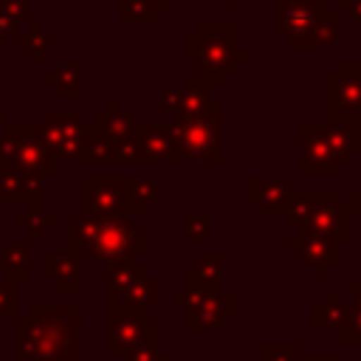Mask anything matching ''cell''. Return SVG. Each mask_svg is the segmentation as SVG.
<instances>
[{"label": "cell", "mask_w": 361, "mask_h": 361, "mask_svg": "<svg viewBox=\"0 0 361 361\" xmlns=\"http://www.w3.org/2000/svg\"><path fill=\"white\" fill-rule=\"evenodd\" d=\"M82 305H31L17 319V361H82Z\"/></svg>", "instance_id": "1"}, {"label": "cell", "mask_w": 361, "mask_h": 361, "mask_svg": "<svg viewBox=\"0 0 361 361\" xmlns=\"http://www.w3.org/2000/svg\"><path fill=\"white\" fill-rule=\"evenodd\" d=\"M68 243L79 245L93 262L110 268L135 262V257L147 251V228L127 214L76 212L68 217Z\"/></svg>", "instance_id": "2"}, {"label": "cell", "mask_w": 361, "mask_h": 361, "mask_svg": "<svg viewBox=\"0 0 361 361\" xmlns=\"http://www.w3.org/2000/svg\"><path fill=\"white\" fill-rule=\"evenodd\" d=\"M183 59L192 73L206 85L220 87L240 62L251 59V48L237 42V23L231 20H197L183 37Z\"/></svg>", "instance_id": "3"}, {"label": "cell", "mask_w": 361, "mask_h": 361, "mask_svg": "<svg viewBox=\"0 0 361 361\" xmlns=\"http://www.w3.org/2000/svg\"><path fill=\"white\" fill-rule=\"evenodd\" d=\"M274 34L293 51L333 48L338 42V11L324 3H274Z\"/></svg>", "instance_id": "4"}, {"label": "cell", "mask_w": 361, "mask_h": 361, "mask_svg": "<svg viewBox=\"0 0 361 361\" xmlns=\"http://www.w3.org/2000/svg\"><path fill=\"white\" fill-rule=\"evenodd\" d=\"M0 166L48 180L56 172V158L37 124H6L0 133Z\"/></svg>", "instance_id": "5"}, {"label": "cell", "mask_w": 361, "mask_h": 361, "mask_svg": "<svg viewBox=\"0 0 361 361\" xmlns=\"http://www.w3.org/2000/svg\"><path fill=\"white\" fill-rule=\"evenodd\" d=\"M169 130L186 161L223 164V102L203 116H172Z\"/></svg>", "instance_id": "6"}, {"label": "cell", "mask_w": 361, "mask_h": 361, "mask_svg": "<svg viewBox=\"0 0 361 361\" xmlns=\"http://www.w3.org/2000/svg\"><path fill=\"white\" fill-rule=\"evenodd\" d=\"M169 302L183 310V330L189 333H209L220 330L228 319L237 316V293L220 290V293H186V290H172Z\"/></svg>", "instance_id": "7"}, {"label": "cell", "mask_w": 361, "mask_h": 361, "mask_svg": "<svg viewBox=\"0 0 361 361\" xmlns=\"http://www.w3.org/2000/svg\"><path fill=\"white\" fill-rule=\"evenodd\" d=\"M324 116H361V59H338L324 76Z\"/></svg>", "instance_id": "8"}, {"label": "cell", "mask_w": 361, "mask_h": 361, "mask_svg": "<svg viewBox=\"0 0 361 361\" xmlns=\"http://www.w3.org/2000/svg\"><path fill=\"white\" fill-rule=\"evenodd\" d=\"M39 133L51 147L56 161H76L85 138V118L82 110H48L39 118Z\"/></svg>", "instance_id": "9"}, {"label": "cell", "mask_w": 361, "mask_h": 361, "mask_svg": "<svg viewBox=\"0 0 361 361\" xmlns=\"http://www.w3.org/2000/svg\"><path fill=\"white\" fill-rule=\"evenodd\" d=\"M302 231L324 234V237H333L338 243L353 240V214H350L347 200H341V195L336 189H322V195L313 203Z\"/></svg>", "instance_id": "10"}, {"label": "cell", "mask_w": 361, "mask_h": 361, "mask_svg": "<svg viewBox=\"0 0 361 361\" xmlns=\"http://www.w3.org/2000/svg\"><path fill=\"white\" fill-rule=\"evenodd\" d=\"M220 99H214V87L206 85L192 71L183 76L180 85H164L161 87V110L172 116H203L209 113Z\"/></svg>", "instance_id": "11"}, {"label": "cell", "mask_w": 361, "mask_h": 361, "mask_svg": "<svg viewBox=\"0 0 361 361\" xmlns=\"http://www.w3.org/2000/svg\"><path fill=\"white\" fill-rule=\"evenodd\" d=\"M285 251L290 257H296V262L313 279H324V274L341 262V243L333 237H324V234L299 231V237H290L285 243Z\"/></svg>", "instance_id": "12"}, {"label": "cell", "mask_w": 361, "mask_h": 361, "mask_svg": "<svg viewBox=\"0 0 361 361\" xmlns=\"http://www.w3.org/2000/svg\"><path fill=\"white\" fill-rule=\"evenodd\" d=\"M79 212L124 214V175H82Z\"/></svg>", "instance_id": "13"}, {"label": "cell", "mask_w": 361, "mask_h": 361, "mask_svg": "<svg viewBox=\"0 0 361 361\" xmlns=\"http://www.w3.org/2000/svg\"><path fill=\"white\" fill-rule=\"evenodd\" d=\"M319 133L338 169L353 164L355 152H361V116H324Z\"/></svg>", "instance_id": "14"}, {"label": "cell", "mask_w": 361, "mask_h": 361, "mask_svg": "<svg viewBox=\"0 0 361 361\" xmlns=\"http://www.w3.org/2000/svg\"><path fill=\"white\" fill-rule=\"evenodd\" d=\"M338 172L341 169L333 161V155L319 133V124H302L299 127V175L327 180V178H338Z\"/></svg>", "instance_id": "15"}, {"label": "cell", "mask_w": 361, "mask_h": 361, "mask_svg": "<svg viewBox=\"0 0 361 361\" xmlns=\"http://www.w3.org/2000/svg\"><path fill=\"white\" fill-rule=\"evenodd\" d=\"M42 279L51 282L56 293H82V248L68 243L65 251H45Z\"/></svg>", "instance_id": "16"}, {"label": "cell", "mask_w": 361, "mask_h": 361, "mask_svg": "<svg viewBox=\"0 0 361 361\" xmlns=\"http://www.w3.org/2000/svg\"><path fill=\"white\" fill-rule=\"evenodd\" d=\"M147 319H149L147 313L127 310L121 305H107V330H104L107 355L110 358H118L124 350H130L135 344V338L144 333Z\"/></svg>", "instance_id": "17"}, {"label": "cell", "mask_w": 361, "mask_h": 361, "mask_svg": "<svg viewBox=\"0 0 361 361\" xmlns=\"http://www.w3.org/2000/svg\"><path fill=\"white\" fill-rule=\"evenodd\" d=\"M226 276H223V254L220 251H197L195 259L183 268V288L186 293H220L226 290Z\"/></svg>", "instance_id": "18"}, {"label": "cell", "mask_w": 361, "mask_h": 361, "mask_svg": "<svg viewBox=\"0 0 361 361\" xmlns=\"http://www.w3.org/2000/svg\"><path fill=\"white\" fill-rule=\"evenodd\" d=\"M0 203H25L31 214H45V189L37 175L0 166Z\"/></svg>", "instance_id": "19"}, {"label": "cell", "mask_w": 361, "mask_h": 361, "mask_svg": "<svg viewBox=\"0 0 361 361\" xmlns=\"http://www.w3.org/2000/svg\"><path fill=\"white\" fill-rule=\"evenodd\" d=\"M133 133L141 141V149H144L147 164H164V161H169L175 166L186 164V155L180 152V147H178L169 124H135Z\"/></svg>", "instance_id": "20"}, {"label": "cell", "mask_w": 361, "mask_h": 361, "mask_svg": "<svg viewBox=\"0 0 361 361\" xmlns=\"http://www.w3.org/2000/svg\"><path fill=\"white\" fill-rule=\"evenodd\" d=\"M290 197V186L279 175H251L248 178V200L259 206L265 217H282Z\"/></svg>", "instance_id": "21"}, {"label": "cell", "mask_w": 361, "mask_h": 361, "mask_svg": "<svg viewBox=\"0 0 361 361\" xmlns=\"http://www.w3.org/2000/svg\"><path fill=\"white\" fill-rule=\"evenodd\" d=\"M42 85L62 102H79L82 99V85H85L82 59H68V62H59L54 71H45Z\"/></svg>", "instance_id": "22"}, {"label": "cell", "mask_w": 361, "mask_h": 361, "mask_svg": "<svg viewBox=\"0 0 361 361\" xmlns=\"http://www.w3.org/2000/svg\"><path fill=\"white\" fill-rule=\"evenodd\" d=\"M161 200V183L149 175H124V214L138 217Z\"/></svg>", "instance_id": "23"}, {"label": "cell", "mask_w": 361, "mask_h": 361, "mask_svg": "<svg viewBox=\"0 0 361 361\" xmlns=\"http://www.w3.org/2000/svg\"><path fill=\"white\" fill-rule=\"evenodd\" d=\"M14 45H17L31 62H42V59L56 48V37L48 34V28H45L42 20H34V17H31V20L20 28V34L14 37Z\"/></svg>", "instance_id": "24"}, {"label": "cell", "mask_w": 361, "mask_h": 361, "mask_svg": "<svg viewBox=\"0 0 361 361\" xmlns=\"http://www.w3.org/2000/svg\"><path fill=\"white\" fill-rule=\"evenodd\" d=\"M344 313H347V305H344L341 293L336 288H330V290H324L322 302L313 305V310H310V330L313 333H327V330L336 333Z\"/></svg>", "instance_id": "25"}, {"label": "cell", "mask_w": 361, "mask_h": 361, "mask_svg": "<svg viewBox=\"0 0 361 361\" xmlns=\"http://www.w3.org/2000/svg\"><path fill=\"white\" fill-rule=\"evenodd\" d=\"M90 127H96L107 138H118V135H124V133H130L135 127V116L130 110H124L118 99H110L107 107H102V110L93 113Z\"/></svg>", "instance_id": "26"}, {"label": "cell", "mask_w": 361, "mask_h": 361, "mask_svg": "<svg viewBox=\"0 0 361 361\" xmlns=\"http://www.w3.org/2000/svg\"><path fill=\"white\" fill-rule=\"evenodd\" d=\"M0 271L14 282H23L31 276V240L28 237L0 245Z\"/></svg>", "instance_id": "27"}, {"label": "cell", "mask_w": 361, "mask_h": 361, "mask_svg": "<svg viewBox=\"0 0 361 361\" xmlns=\"http://www.w3.org/2000/svg\"><path fill=\"white\" fill-rule=\"evenodd\" d=\"M76 161L85 166H113V138H107L104 133L87 124Z\"/></svg>", "instance_id": "28"}, {"label": "cell", "mask_w": 361, "mask_h": 361, "mask_svg": "<svg viewBox=\"0 0 361 361\" xmlns=\"http://www.w3.org/2000/svg\"><path fill=\"white\" fill-rule=\"evenodd\" d=\"M141 276H147V268L141 262H118V265H110L107 274H104V288H107V302H116L121 299Z\"/></svg>", "instance_id": "29"}, {"label": "cell", "mask_w": 361, "mask_h": 361, "mask_svg": "<svg viewBox=\"0 0 361 361\" xmlns=\"http://www.w3.org/2000/svg\"><path fill=\"white\" fill-rule=\"evenodd\" d=\"M161 299V282L155 276H141L121 299L116 302H107V305H121L127 310H138V313H147L149 307H155Z\"/></svg>", "instance_id": "30"}, {"label": "cell", "mask_w": 361, "mask_h": 361, "mask_svg": "<svg viewBox=\"0 0 361 361\" xmlns=\"http://www.w3.org/2000/svg\"><path fill=\"white\" fill-rule=\"evenodd\" d=\"M161 355V322L155 316L147 319L144 333L135 338L130 350H124L116 361H155Z\"/></svg>", "instance_id": "31"}, {"label": "cell", "mask_w": 361, "mask_h": 361, "mask_svg": "<svg viewBox=\"0 0 361 361\" xmlns=\"http://www.w3.org/2000/svg\"><path fill=\"white\" fill-rule=\"evenodd\" d=\"M319 195H322V189H290V197H288V206H285V214H282V220L290 231H302V226H305L313 203L319 200Z\"/></svg>", "instance_id": "32"}, {"label": "cell", "mask_w": 361, "mask_h": 361, "mask_svg": "<svg viewBox=\"0 0 361 361\" xmlns=\"http://www.w3.org/2000/svg\"><path fill=\"white\" fill-rule=\"evenodd\" d=\"M144 164H147V158H144L141 141L133 130L113 138V166H144Z\"/></svg>", "instance_id": "33"}, {"label": "cell", "mask_w": 361, "mask_h": 361, "mask_svg": "<svg viewBox=\"0 0 361 361\" xmlns=\"http://www.w3.org/2000/svg\"><path fill=\"white\" fill-rule=\"evenodd\" d=\"M118 20L133 25H152L161 20V11L147 0H118Z\"/></svg>", "instance_id": "34"}, {"label": "cell", "mask_w": 361, "mask_h": 361, "mask_svg": "<svg viewBox=\"0 0 361 361\" xmlns=\"http://www.w3.org/2000/svg\"><path fill=\"white\" fill-rule=\"evenodd\" d=\"M302 344L299 341H262L259 344V361H302Z\"/></svg>", "instance_id": "35"}, {"label": "cell", "mask_w": 361, "mask_h": 361, "mask_svg": "<svg viewBox=\"0 0 361 361\" xmlns=\"http://www.w3.org/2000/svg\"><path fill=\"white\" fill-rule=\"evenodd\" d=\"M17 228L28 231V240H31V243H42V240L48 237V231H51V228H56V217H51V214H31V212H25V214H20V217H17Z\"/></svg>", "instance_id": "36"}, {"label": "cell", "mask_w": 361, "mask_h": 361, "mask_svg": "<svg viewBox=\"0 0 361 361\" xmlns=\"http://www.w3.org/2000/svg\"><path fill=\"white\" fill-rule=\"evenodd\" d=\"M338 344H361V307L347 305V313L336 330Z\"/></svg>", "instance_id": "37"}, {"label": "cell", "mask_w": 361, "mask_h": 361, "mask_svg": "<svg viewBox=\"0 0 361 361\" xmlns=\"http://www.w3.org/2000/svg\"><path fill=\"white\" fill-rule=\"evenodd\" d=\"M0 319H20V288L8 276H0Z\"/></svg>", "instance_id": "38"}, {"label": "cell", "mask_w": 361, "mask_h": 361, "mask_svg": "<svg viewBox=\"0 0 361 361\" xmlns=\"http://www.w3.org/2000/svg\"><path fill=\"white\" fill-rule=\"evenodd\" d=\"M209 237H212L209 214H186L183 217V240L186 243H206Z\"/></svg>", "instance_id": "39"}, {"label": "cell", "mask_w": 361, "mask_h": 361, "mask_svg": "<svg viewBox=\"0 0 361 361\" xmlns=\"http://www.w3.org/2000/svg\"><path fill=\"white\" fill-rule=\"evenodd\" d=\"M20 28H23V25H20V23H17V20H14V17L0 6V51H3V48H6L17 34H20Z\"/></svg>", "instance_id": "40"}, {"label": "cell", "mask_w": 361, "mask_h": 361, "mask_svg": "<svg viewBox=\"0 0 361 361\" xmlns=\"http://www.w3.org/2000/svg\"><path fill=\"white\" fill-rule=\"evenodd\" d=\"M336 11H347L355 25H361V0H336Z\"/></svg>", "instance_id": "41"}, {"label": "cell", "mask_w": 361, "mask_h": 361, "mask_svg": "<svg viewBox=\"0 0 361 361\" xmlns=\"http://www.w3.org/2000/svg\"><path fill=\"white\" fill-rule=\"evenodd\" d=\"M347 206H350V214L361 220V189H353L350 197H347Z\"/></svg>", "instance_id": "42"}, {"label": "cell", "mask_w": 361, "mask_h": 361, "mask_svg": "<svg viewBox=\"0 0 361 361\" xmlns=\"http://www.w3.org/2000/svg\"><path fill=\"white\" fill-rule=\"evenodd\" d=\"M350 299H353L355 307H361V276L350 279Z\"/></svg>", "instance_id": "43"}, {"label": "cell", "mask_w": 361, "mask_h": 361, "mask_svg": "<svg viewBox=\"0 0 361 361\" xmlns=\"http://www.w3.org/2000/svg\"><path fill=\"white\" fill-rule=\"evenodd\" d=\"M147 3H149V6H155V8H158V11H169V8H172V3H175V0H147Z\"/></svg>", "instance_id": "44"}, {"label": "cell", "mask_w": 361, "mask_h": 361, "mask_svg": "<svg viewBox=\"0 0 361 361\" xmlns=\"http://www.w3.org/2000/svg\"><path fill=\"white\" fill-rule=\"evenodd\" d=\"M302 361H338V355H302Z\"/></svg>", "instance_id": "45"}, {"label": "cell", "mask_w": 361, "mask_h": 361, "mask_svg": "<svg viewBox=\"0 0 361 361\" xmlns=\"http://www.w3.org/2000/svg\"><path fill=\"white\" fill-rule=\"evenodd\" d=\"M274 3H324V0H274Z\"/></svg>", "instance_id": "46"}, {"label": "cell", "mask_w": 361, "mask_h": 361, "mask_svg": "<svg viewBox=\"0 0 361 361\" xmlns=\"http://www.w3.org/2000/svg\"><path fill=\"white\" fill-rule=\"evenodd\" d=\"M223 3V8H234L237 6V0H220Z\"/></svg>", "instance_id": "47"}, {"label": "cell", "mask_w": 361, "mask_h": 361, "mask_svg": "<svg viewBox=\"0 0 361 361\" xmlns=\"http://www.w3.org/2000/svg\"><path fill=\"white\" fill-rule=\"evenodd\" d=\"M0 124L6 127V107H3V102H0Z\"/></svg>", "instance_id": "48"}, {"label": "cell", "mask_w": 361, "mask_h": 361, "mask_svg": "<svg viewBox=\"0 0 361 361\" xmlns=\"http://www.w3.org/2000/svg\"><path fill=\"white\" fill-rule=\"evenodd\" d=\"M155 361H172V355H164V353H161V355H158Z\"/></svg>", "instance_id": "49"}]
</instances>
